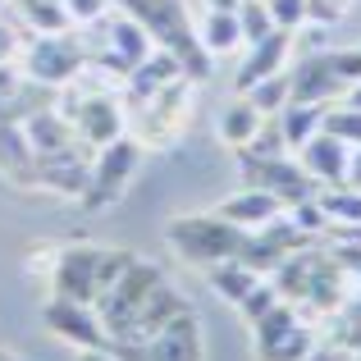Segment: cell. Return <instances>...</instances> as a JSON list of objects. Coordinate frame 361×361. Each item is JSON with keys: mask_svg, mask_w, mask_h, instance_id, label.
<instances>
[{"mask_svg": "<svg viewBox=\"0 0 361 361\" xmlns=\"http://www.w3.org/2000/svg\"><path fill=\"white\" fill-rule=\"evenodd\" d=\"M343 97V78L329 64V51L302 55L298 69L288 73V101H311V106H329Z\"/></svg>", "mask_w": 361, "mask_h": 361, "instance_id": "4fadbf2b", "label": "cell"}, {"mask_svg": "<svg viewBox=\"0 0 361 361\" xmlns=\"http://www.w3.org/2000/svg\"><path fill=\"white\" fill-rule=\"evenodd\" d=\"M261 119H265L261 110H256V106H252L247 97H238V101H233V106H229V110L220 115V137L229 142L233 151H243L247 142L256 137V128H261Z\"/></svg>", "mask_w": 361, "mask_h": 361, "instance_id": "d4e9b609", "label": "cell"}, {"mask_svg": "<svg viewBox=\"0 0 361 361\" xmlns=\"http://www.w3.org/2000/svg\"><path fill=\"white\" fill-rule=\"evenodd\" d=\"M55 110H60V106H55ZM60 115L73 123V133H78L92 151H101L106 142L123 137V119H128V110H123L110 92H82L78 106H73V110H60Z\"/></svg>", "mask_w": 361, "mask_h": 361, "instance_id": "9c48e42d", "label": "cell"}, {"mask_svg": "<svg viewBox=\"0 0 361 361\" xmlns=\"http://www.w3.org/2000/svg\"><path fill=\"white\" fill-rule=\"evenodd\" d=\"M202 46L211 55H229V51H243V27H238V9H206L202 27H197Z\"/></svg>", "mask_w": 361, "mask_h": 361, "instance_id": "ffe728a7", "label": "cell"}, {"mask_svg": "<svg viewBox=\"0 0 361 361\" xmlns=\"http://www.w3.org/2000/svg\"><path fill=\"white\" fill-rule=\"evenodd\" d=\"M252 334H256V357L261 361H307L311 348H316V338H311V329L298 320V307H293V302H274L252 325Z\"/></svg>", "mask_w": 361, "mask_h": 361, "instance_id": "52a82bcc", "label": "cell"}, {"mask_svg": "<svg viewBox=\"0 0 361 361\" xmlns=\"http://www.w3.org/2000/svg\"><path fill=\"white\" fill-rule=\"evenodd\" d=\"M137 165H142V142H133V137H115V142H106L101 151H92L87 183H82V192H78L82 211H92V215L110 211V206L128 192Z\"/></svg>", "mask_w": 361, "mask_h": 361, "instance_id": "3957f363", "label": "cell"}, {"mask_svg": "<svg viewBox=\"0 0 361 361\" xmlns=\"http://www.w3.org/2000/svg\"><path fill=\"white\" fill-rule=\"evenodd\" d=\"M174 78H183L178 60L156 46V51H151L142 64H133V73H128V101H133V106H147V101L156 97V92H165Z\"/></svg>", "mask_w": 361, "mask_h": 361, "instance_id": "ac0fdd59", "label": "cell"}, {"mask_svg": "<svg viewBox=\"0 0 361 361\" xmlns=\"http://www.w3.org/2000/svg\"><path fill=\"white\" fill-rule=\"evenodd\" d=\"M188 311V302H183V293L178 288H169L165 279L156 283V288L147 293V302H142V311H137V320H133V329L123 338H115V343H147L151 334H160V329L169 325V320H178Z\"/></svg>", "mask_w": 361, "mask_h": 361, "instance_id": "9a60e30c", "label": "cell"}, {"mask_svg": "<svg viewBox=\"0 0 361 361\" xmlns=\"http://www.w3.org/2000/svg\"><path fill=\"white\" fill-rule=\"evenodd\" d=\"M42 325L51 329L55 338L73 343V348H101V343H110V334H106V325H101V316H97L92 302L51 298L42 307Z\"/></svg>", "mask_w": 361, "mask_h": 361, "instance_id": "30bf717a", "label": "cell"}, {"mask_svg": "<svg viewBox=\"0 0 361 361\" xmlns=\"http://www.w3.org/2000/svg\"><path fill=\"white\" fill-rule=\"evenodd\" d=\"M0 174L9 178L14 188H42L37 178V156H32V142H27L23 123H0Z\"/></svg>", "mask_w": 361, "mask_h": 361, "instance_id": "e0dca14e", "label": "cell"}, {"mask_svg": "<svg viewBox=\"0 0 361 361\" xmlns=\"http://www.w3.org/2000/svg\"><path fill=\"white\" fill-rule=\"evenodd\" d=\"M279 128H283V142L293 147H302L307 137H316L320 133V119H325V106H311V101H288V106L279 110Z\"/></svg>", "mask_w": 361, "mask_h": 361, "instance_id": "7402d4cb", "label": "cell"}, {"mask_svg": "<svg viewBox=\"0 0 361 361\" xmlns=\"http://www.w3.org/2000/svg\"><path fill=\"white\" fill-rule=\"evenodd\" d=\"M142 110V123H147V137L151 142H174L178 133H183L188 115H192V82L188 78H174L165 92H156V97L147 101Z\"/></svg>", "mask_w": 361, "mask_h": 361, "instance_id": "7c38bea8", "label": "cell"}, {"mask_svg": "<svg viewBox=\"0 0 361 361\" xmlns=\"http://www.w3.org/2000/svg\"><path fill=\"white\" fill-rule=\"evenodd\" d=\"M64 14H69L73 27H97L101 18L110 14V0H60Z\"/></svg>", "mask_w": 361, "mask_h": 361, "instance_id": "4dcf8cb0", "label": "cell"}, {"mask_svg": "<svg viewBox=\"0 0 361 361\" xmlns=\"http://www.w3.org/2000/svg\"><path fill=\"white\" fill-rule=\"evenodd\" d=\"M298 165L316 178L320 188H334V183H348V165H353V147L338 137H329L325 128L316 137H307L298 147Z\"/></svg>", "mask_w": 361, "mask_h": 361, "instance_id": "5bb4252c", "label": "cell"}, {"mask_svg": "<svg viewBox=\"0 0 361 361\" xmlns=\"http://www.w3.org/2000/svg\"><path fill=\"white\" fill-rule=\"evenodd\" d=\"M238 27H243V42H261L265 32H274V18L270 9H265V0H243L238 5Z\"/></svg>", "mask_w": 361, "mask_h": 361, "instance_id": "83f0119b", "label": "cell"}, {"mask_svg": "<svg viewBox=\"0 0 361 361\" xmlns=\"http://www.w3.org/2000/svg\"><path fill=\"white\" fill-rule=\"evenodd\" d=\"M320 128L329 133V137L348 142V147H361V110L357 106H325V119H320Z\"/></svg>", "mask_w": 361, "mask_h": 361, "instance_id": "4316f807", "label": "cell"}, {"mask_svg": "<svg viewBox=\"0 0 361 361\" xmlns=\"http://www.w3.org/2000/svg\"><path fill=\"white\" fill-rule=\"evenodd\" d=\"M165 238H169V247H174L178 261L211 270V265L233 261V256L243 252L247 229L229 224L224 215H178V220H169Z\"/></svg>", "mask_w": 361, "mask_h": 361, "instance_id": "7a4b0ae2", "label": "cell"}, {"mask_svg": "<svg viewBox=\"0 0 361 361\" xmlns=\"http://www.w3.org/2000/svg\"><path fill=\"white\" fill-rule=\"evenodd\" d=\"M0 361H18V357H14V353H0Z\"/></svg>", "mask_w": 361, "mask_h": 361, "instance_id": "60d3db41", "label": "cell"}, {"mask_svg": "<svg viewBox=\"0 0 361 361\" xmlns=\"http://www.w3.org/2000/svg\"><path fill=\"white\" fill-rule=\"evenodd\" d=\"M23 55V37H18V27H9L5 18H0V64L18 60Z\"/></svg>", "mask_w": 361, "mask_h": 361, "instance_id": "e575fe53", "label": "cell"}, {"mask_svg": "<svg viewBox=\"0 0 361 361\" xmlns=\"http://www.w3.org/2000/svg\"><path fill=\"white\" fill-rule=\"evenodd\" d=\"M348 183H353V188H361V147H357L353 165H348Z\"/></svg>", "mask_w": 361, "mask_h": 361, "instance_id": "74e56055", "label": "cell"}, {"mask_svg": "<svg viewBox=\"0 0 361 361\" xmlns=\"http://www.w3.org/2000/svg\"><path fill=\"white\" fill-rule=\"evenodd\" d=\"M348 106H357V110H361V78L353 82V87H348Z\"/></svg>", "mask_w": 361, "mask_h": 361, "instance_id": "f35d334b", "label": "cell"}, {"mask_svg": "<svg viewBox=\"0 0 361 361\" xmlns=\"http://www.w3.org/2000/svg\"><path fill=\"white\" fill-rule=\"evenodd\" d=\"M18 60H23L18 64L23 78L46 82V87H69V78H78V69L87 64V51H82V42L69 37V32H42L23 46Z\"/></svg>", "mask_w": 361, "mask_h": 361, "instance_id": "8992f818", "label": "cell"}, {"mask_svg": "<svg viewBox=\"0 0 361 361\" xmlns=\"http://www.w3.org/2000/svg\"><path fill=\"white\" fill-rule=\"evenodd\" d=\"M9 9L18 14V23H23L32 37H42V32H69V27H73L60 0H9Z\"/></svg>", "mask_w": 361, "mask_h": 361, "instance_id": "44dd1931", "label": "cell"}, {"mask_svg": "<svg viewBox=\"0 0 361 361\" xmlns=\"http://www.w3.org/2000/svg\"><path fill=\"white\" fill-rule=\"evenodd\" d=\"M110 348L119 361H202V325L192 311H183L147 343H110Z\"/></svg>", "mask_w": 361, "mask_h": 361, "instance_id": "ba28073f", "label": "cell"}, {"mask_svg": "<svg viewBox=\"0 0 361 361\" xmlns=\"http://www.w3.org/2000/svg\"><path fill=\"white\" fill-rule=\"evenodd\" d=\"M243 0H206V9H238Z\"/></svg>", "mask_w": 361, "mask_h": 361, "instance_id": "ab89813d", "label": "cell"}, {"mask_svg": "<svg viewBox=\"0 0 361 361\" xmlns=\"http://www.w3.org/2000/svg\"><path fill=\"white\" fill-rule=\"evenodd\" d=\"M18 87H23V69H18V60L0 64V101H9Z\"/></svg>", "mask_w": 361, "mask_h": 361, "instance_id": "d590c367", "label": "cell"}, {"mask_svg": "<svg viewBox=\"0 0 361 361\" xmlns=\"http://www.w3.org/2000/svg\"><path fill=\"white\" fill-rule=\"evenodd\" d=\"M243 97L252 101L261 115H279V110L288 106V73H270V78H261L256 87H247Z\"/></svg>", "mask_w": 361, "mask_h": 361, "instance_id": "484cf974", "label": "cell"}, {"mask_svg": "<svg viewBox=\"0 0 361 361\" xmlns=\"http://www.w3.org/2000/svg\"><path fill=\"white\" fill-rule=\"evenodd\" d=\"M238 169H243V188L270 192L283 211H293V206L311 202V197L320 192L316 178H311L298 160H288V156H247V151H238Z\"/></svg>", "mask_w": 361, "mask_h": 361, "instance_id": "5b68a950", "label": "cell"}, {"mask_svg": "<svg viewBox=\"0 0 361 361\" xmlns=\"http://www.w3.org/2000/svg\"><path fill=\"white\" fill-rule=\"evenodd\" d=\"M316 206L325 211L329 224H353V229H361V188H353V183L320 188V192H316Z\"/></svg>", "mask_w": 361, "mask_h": 361, "instance_id": "603a6c76", "label": "cell"}, {"mask_svg": "<svg viewBox=\"0 0 361 361\" xmlns=\"http://www.w3.org/2000/svg\"><path fill=\"white\" fill-rule=\"evenodd\" d=\"M329 64H334V73L343 78V92H348L361 78V46H353V51H329Z\"/></svg>", "mask_w": 361, "mask_h": 361, "instance_id": "d6a6232c", "label": "cell"}, {"mask_svg": "<svg viewBox=\"0 0 361 361\" xmlns=\"http://www.w3.org/2000/svg\"><path fill=\"white\" fill-rule=\"evenodd\" d=\"M243 151H247V156H288V142H283L279 119L265 115V119H261V128H256V137L247 142Z\"/></svg>", "mask_w": 361, "mask_h": 361, "instance_id": "f1b7e54d", "label": "cell"}, {"mask_svg": "<svg viewBox=\"0 0 361 361\" xmlns=\"http://www.w3.org/2000/svg\"><path fill=\"white\" fill-rule=\"evenodd\" d=\"M265 9H270L274 27H283V32H298L307 23V0H265Z\"/></svg>", "mask_w": 361, "mask_h": 361, "instance_id": "1f68e13d", "label": "cell"}, {"mask_svg": "<svg viewBox=\"0 0 361 361\" xmlns=\"http://www.w3.org/2000/svg\"><path fill=\"white\" fill-rule=\"evenodd\" d=\"M5 9H9V0H0V18H5Z\"/></svg>", "mask_w": 361, "mask_h": 361, "instance_id": "b9f144b4", "label": "cell"}, {"mask_svg": "<svg viewBox=\"0 0 361 361\" xmlns=\"http://www.w3.org/2000/svg\"><path fill=\"white\" fill-rule=\"evenodd\" d=\"M348 9V0H307V18H316V23H338Z\"/></svg>", "mask_w": 361, "mask_h": 361, "instance_id": "836d02e7", "label": "cell"}, {"mask_svg": "<svg viewBox=\"0 0 361 361\" xmlns=\"http://www.w3.org/2000/svg\"><path fill=\"white\" fill-rule=\"evenodd\" d=\"M115 5H119L123 14H128L133 23H137L165 55H174L188 82H206V78H211L215 55L202 46V37H197L192 18H188V5H183V0H115Z\"/></svg>", "mask_w": 361, "mask_h": 361, "instance_id": "6da1fadb", "label": "cell"}, {"mask_svg": "<svg viewBox=\"0 0 361 361\" xmlns=\"http://www.w3.org/2000/svg\"><path fill=\"white\" fill-rule=\"evenodd\" d=\"M160 279H165V274H160L156 261H142V256H133L128 270H123L119 279L110 283V288L101 293L97 302H92V307H97V316H101V325H106V334H110V343H115V338H123V334L133 329V320H137L147 293L156 288Z\"/></svg>", "mask_w": 361, "mask_h": 361, "instance_id": "277c9868", "label": "cell"}, {"mask_svg": "<svg viewBox=\"0 0 361 361\" xmlns=\"http://www.w3.org/2000/svg\"><path fill=\"white\" fill-rule=\"evenodd\" d=\"M293 37H298V32L274 27V32H265L261 42L247 46V60H243V69H238V92L256 87V82L270 78V73H283V64H288V55H293Z\"/></svg>", "mask_w": 361, "mask_h": 361, "instance_id": "2e32d148", "label": "cell"}, {"mask_svg": "<svg viewBox=\"0 0 361 361\" xmlns=\"http://www.w3.org/2000/svg\"><path fill=\"white\" fill-rule=\"evenodd\" d=\"M73 361H119V357H115V348H110V343H101V348H78V357H73Z\"/></svg>", "mask_w": 361, "mask_h": 361, "instance_id": "8d00e7d4", "label": "cell"}, {"mask_svg": "<svg viewBox=\"0 0 361 361\" xmlns=\"http://www.w3.org/2000/svg\"><path fill=\"white\" fill-rule=\"evenodd\" d=\"M97 265H101V247H64L51 265V288L55 298H73V302H97L101 283H97Z\"/></svg>", "mask_w": 361, "mask_h": 361, "instance_id": "8fae6325", "label": "cell"}, {"mask_svg": "<svg viewBox=\"0 0 361 361\" xmlns=\"http://www.w3.org/2000/svg\"><path fill=\"white\" fill-rule=\"evenodd\" d=\"M215 215H224V220L238 224V229H261V224H270L274 215H283V206L274 202L270 192H261V188H243V192L229 197Z\"/></svg>", "mask_w": 361, "mask_h": 361, "instance_id": "d6986e66", "label": "cell"}, {"mask_svg": "<svg viewBox=\"0 0 361 361\" xmlns=\"http://www.w3.org/2000/svg\"><path fill=\"white\" fill-rule=\"evenodd\" d=\"M274 302H283V298H279V288H274L270 279H256V288H252V293H247V298L238 302V311H243V320H247V325H256V320H261L265 311L274 307Z\"/></svg>", "mask_w": 361, "mask_h": 361, "instance_id": "f546056e", "label": "cell"}, {"mask_svg": "<svg viewBox=\"0 0 361 361\" xmlns=\"http://www.w3.org/2000/svg\"><path fill=\"white\" fill-rule=\"evenodd\" d=\"M357 361H361V348H357Z\"/></svg>", "mask_w": 361, "mask_h": 361, "instance_id": "7bdbcfd3", "label": "cell"}, {"mask_svg": "<svg viewBox=\"0 0 361 361\" xmlns=\"http://www.w3.org/2000/svg\"><path fill=\"white\" fill-rule=\"evenodd\" d=\"M206 279H211V288L220 293L224 302H233V307H238V302L247 298V293L256 288V279H261V274H256V270H247V265L238 261V256H233V261H220V265H211V270H206Z\"/></svg>", "mask_w": 361, "mask_h": 361, "instance_id": "cb8c5ba5", "label": "cell"}]
</instances>
